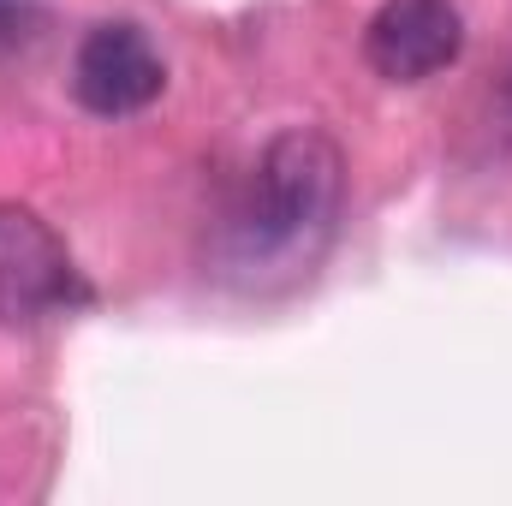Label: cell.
Returning <instances> with one entry per match:
<instances>
[{
  "label": "cell",
  "instance_id": "5",
  "mask_svg": "<svg viewBox=\"0 0 512 506\" xmlns=\"http://www.w3.org/2000/svg\"><path fill=\"white\" fill-rule=\"evenodd\" d=\"M48 6L42 0H0V66L24 60L42 36H48Z\"/></svg>",
  "mask_w": 512,
  "mask_h": 506
},
{
  "label": "cell",
  "instance_id": "1",
  "mask_svg": "<svg viewBox=\"0 0 512 506\" xmlns=\"http://www.w3.org/2000/svg\"><path fill=\"white\" fill-rule=\"evenodd\" d=\"M346 215V155L328 131L286 126L256 149L209 233V274L233 292H286L322 268Z\"/></svg>",
  "mask_w": 512,
  "mask_h": 506
},
{
  "label": "cell",
  "instance_id": "4",
  "mask_svg": "<svg viewBox=\"0 0 512 506\" xmlns=\"http://www.w3.org/2000/svg\"><path fill=\"white\" fill-rule=\"evenodd\" d=\"M465 54V18L453 0H382L364 24V66L387 84H423Z\"/></svg>",
  "mask_w": 512,
  "mask_h": 506
},
{
  "label": "cell",
  "instance_id": "3",
  "mask_svg": "<svg viewBox=\"0 0 512 506\" xmlns=\"http://www.w3.org/2000/svg\"><path fill=\"white\" fill-rule=\"evenodd\" d=\"M167 90V60L149 42L143 24L131 18H102L78 36L72 48V102L96 120H131L155 108Z\"/></svg>",
  "mask_w": 512,
  "mask_h": 506
},
{
  "label": "cell",
  "instance_id": "2",
  "mask_svg": "<svg viewBox=\"0 0 512 506\" xmlns=\"http://www.w3.org/2000/svg\"><path fill=\"white\" fill-rule=\"evenodd\" d=\"M96 304L90 274L66 239L24 203H0V328H48L72 322Z\"/></svg>",
  "mask_w": 512,
  "mask_h": 506
}]
</instances>
